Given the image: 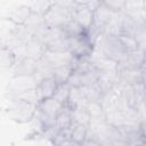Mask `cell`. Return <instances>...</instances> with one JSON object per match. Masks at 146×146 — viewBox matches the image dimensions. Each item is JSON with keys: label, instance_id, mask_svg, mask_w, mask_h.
<instances>
[{"label": "cell", "instance_id": "6da1fadb", "mask_svg": "<svg viewBox=\"0 0 146 146\" xmlns=\"http://www.w3.org/2000/svg\"><path fill=\"white\" fill-rule=\"evenodd\" d=\"M36 112V103L30 102L25 98L15 96L14 99L9 103V106L6 110L8 117L16 123H27L31 122Z\"/></svg>", "mask_w": 146, "mask_h": 146}, {"label": "cell", "instance_id": "7a4b0ae2", "mask_svg": "<svg viewBox=\"0 0 146 146\" xmlns=\"http://www.w3.org/2000/svg\"><path fill=\"white\" fill-rule=\"evenodd\" d=\"M96 41H99V52L105 57L114 60L116 64L122 62L129 55L124 49L119 35L102 33L98 35Z\"/></svg>", "mask_w": 146, "mask_h": 146}, {"label": "cell", "instance_id": "3957f363", "mask_svg": "<svg viewBox=\"0 0 146 146\" xmlns=\"http://www.w3.org/2000/svg\"><path fill=\"white\" fill-rule=\"evenodd\" d=\"M42 18H43V22L47 25V27L62 29L68 22L72 21L71 9L62 7L54 2H50V5L43 11Z\"/></svg>", "mask_w": 146, "mask_h": 146}, {"label": "cell", "instance_id": "277c9868", "mask_svg": "<svg viewBox=\"0 0 146 146\" xmlns=\"http://www.w3.org/2000/svg\"><path fill=\"white\" fill-rule=\"evenodd\" d=\"M95 51V42L88 33L68 38V52L75 58L90 57Z\"/></svg>", "mask_w": 146, "mask_h": 146}, {"label": "cell", "instance_id": "5b68a950", "mask_svg": "<svg viewBox=\"0 0 146 146\" xmlns=\"http://www.w3.org/2000/svg\"><path fill=\"white\" fill-rule=\"evenodd\" d=\"M71 16L74 22L80 24L84 30H89L94 21V8L89 5L75 3L71 8Z\"/></svg>", "mask_w": 146, "mask_h": 146}, {"label": "cell", "instance_id": "8992f818", "mask_svg": "<svg viewBox=\"0 0 146 146\" xmlns=\"http://www.w3.org/2000/svg\"><path fill=\"white\" fill-rule=\"evenodd\" d=\"M57 86H58V83L54 76L44 78V79H41L40 81H38L35 83V87H34L38 102L52 97Z\"/></svg>", "mask_w": 146, "mask_h": 146}, {"label": "cell", "instance_id": "52a82bcc", "mask_svg": "<svg viewBox=\"0 0 146 146\" xmlns=\"http://www.w3.org/2000/svg\"><path fill=\"white\" fill-rule=\"evenodd\" d=\"M36 59L31 57H23L14 66V78H30L35 73Z\"/></svg>", "mask_w": 146, "mask_h": 146}, {"label": "cell", "instance_id": "ba28073f", "mask_svg": "<svg viewBox=\"0 0 146 146\" xmlns=\"http://www.w3.org/2000/svg\"><path fill=\"white\" fill-rule=\"evenodd\" d=\"M32 13H33V9L31 6L21 5L9 13L8 19L15 25H25V23L31 17Z\"/></svg>", "mask_w": 146, "mask_h": 146}, {"label": "cell", "instance_id": "9c48e42d", "mask_svg": "<svg viewBox=\"0 0 146 146\" xmlns=\"http://www.w3.org/2000/svg\"><path fill=\"white\" fill-rule=\"evenodd\" d=\"M17 63V55L9 46H0V68H11Z\"/></svg>", "mask_w": 146, "mask_h": 146}, {"label": "cell", "instance_id": "30bf717a", "mask_svg": "<svg viewBox=\"0 0 146 146\" xmlns=\"http://www.w3.org/2000/svg\"><path fill=\"white\" fill-rule=\"evenodd\" d=\"M70 108H71L72 122L84 124V125H89L91 116H90V113H89L87 106H73V107H70Z\"/></svg>", "mask_w": 146, "mask_h": 146}, {"label": "cell", "instance_id": "8fae6325", "mask_svg": "<svg viewBox=\"0 0 146 146\" xmlns=\"http://www.w3.org/2000/svg\"><path fill=\"white\" fill-rule=\"evenodd\" d=\"M68 132H70L71 139L74 141L75 145H82L83 140L87 137L88 125L72 122V125L68 128Z\"/></svg>", "mask_w": 146, "mask_h": 146}, {"label": "cell", "instance_id": "7c38bea8", "mask_svg": "<svg viewBox=\"0 0 146 146\" xmlns=\"http://www.w3.org/2000/svg\"><path fill=\"white\" fill-rule=\"evenodd\" d=\"M72 72H73V65H72V63L71 64H65V65H60L58 67H55L54 68L52 76L55 78V80L57 81V83L60 84V83H65L68 80V78L72 74Z\"/></svg>", "mask_w": 146, "mask_h": 146}, {"label": "cell", "instance_id": "4fadbf2b", "mask_svg": "<svg viewBox=\"0 0 146 146\" xmlns=\"http://www.w3.org/2000/svg\"><path fill=\"white\" fill-rule=\"evenodd\" d=\"M63 32L65 33V35L67 38H71V36H78V35H82V34H86L88 33L87 30H84L80 24H78L76 22H74L73 19L71 22H68L65 26L62 27Z\"/></svg>", "mask_w": 146, "mask_h": 146}, {"label": "cell", "instance_id": "5bb4252c", "mask_svg": "<svg viewBox=\"0 0 146 146\" xmlns=\"http://www.w3.org/2000/svg\"><path fill=\"white\" fill-rule=\"evenodd\" d=\"M70 90H71V87L67 82L60 83V84L57 86L52 97L55 99H57L59 103H62L63 105H66L67 100H68V96H70Z\"/></svg>", "mask_w": 146, "mask_h": 146}, {"label": "cell", "instance_id": "9a60e30c", "mask_svg": "<svg viewBox=\"0 0 146 146\" xmlns=\"http://www.w3.org/2000/svg\"><path fill=\"white\" fill-rule=\"evenodd\" d=\"M127 0H99V3L113 13H122Z\"/></svg>", "mask_w": 146, "mask_h": 146}, {"label": "cell", "instance_id": "2e32d148", "mask_svg": "<svg viewBox=\"0 0 146 146\" xmlns=\"http://www.w3.org/2000/svg\"><path fill=\"white\" fill-rule=\"evenodd\" d=\"M51 2L56 3V5H59L62 7H65V8H68L71 9L74 5H75V1L74 0H52Z\"/></svg>", "mask_w": 146, "mask_h": 146}, {"label": "cell", "instance_id": "e0dca14e", "mask_svg": "<svg viewBox=\"0 0 146 146\" xmlns=\"http://www.w3.org/2000/svg\"><path fill=\"white\" fill-rule=\"evenodd\" d=\"M74 1L75 3H80V5H89L94 9L99 5V0H74Z\"/></svg>", "mask_w": 146, "mask_h": 146}, {"label": "cell", "instance_id": "ac0fdd59", "mask_svg": "<svg viewBox=\"0 0 146 146\" xmlns=\"http://www.w3.org/2000/svg\"><path fill=\"white\" fill-rule=\"evenodd\" d=\"M47 1H49V2H51V1H52V0H47Z\"/></svg>", "mask_w": 146, "mask_h": 146}]
</instances>
